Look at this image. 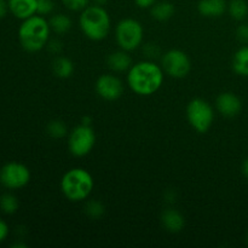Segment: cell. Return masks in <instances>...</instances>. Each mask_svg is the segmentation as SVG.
I'll return each mask as SVG.
<instances>
[{"label":"cell","instance_id":"7","mask_svg":"<svg viewBox=\"0 0 248 248\" xmlns=\"http://www.w3.org/2000/svg\"><path fill=\"white\" fill-rule=\"evenodd\" d=\"M96 144V133L90 125L77 126L73 128L68 138V148L70 154L77 157L86 156Z\"/></svg>","mask_w":248,"mask_h":248},{"label":"cell","instance_id":"17","mask_svg":"<svg viewBox=\"0 0 248 248\" xmlns=\"http://www.w3.org/2000/svg\"><path fill=\"white\" fill-rule=\"evenodd\" d=\"M52 72L60 79H67L74 73V63L64 56H58L52 62Z\"/></svg>","mask_w":248,"mask_h":248},{"label":"cell","instance_id":"8","mask_svg":"<svg viewBox=\"0 0 248 248\" xmlns=\"http://www.w3.org/2000/svg\"><path fill=\"white\" fill-rule=\"evenodd\" d=\"M31 181V171L21 162L11 161L0 169V183L7 189L16 190L26 186Z\"/></svg>","mask_w":248,"mask_h":248},{"label":"cell","instance_id":"18","mask_svg":"<svg viewBox=\"0 0 248 248\" xmlns=\"http://www.w3.org/2000/svg\"><path fill=\"white\" fill-rule=\"evenodd\" d=\"M232 69L241 77H248V45L235 52L232 58Z\"/></svg>","mask_w":248,"mask_h":248},{"label":"cell","instance_id":"30","mask_svg":"<svg viewBox=\"0 0 248 248\" xmlns=\"http://www.w3.org/2000/svg\"><path fill=\"white\" fill-rule=\"evenodd\" d=\"M157 0H135L136 5L140 9H150Z\"/></svg>","mask_w":248,"mask_h":248},{"label":"cell","instance_id":"28","mask_svg":"<svg viewBox=\"0 0 248 248\" xmlns=\"http://www.w3.org/2000/svg\"><path fill=\"white\" fill-rule=\"evenodd\" d=\"M47 48L50 50V52L53 53V55H58V53L62 51V43H61L60 40H57V39L48 40Z\"/></svg>","mask_w":248,"mask_h":248},{"label":"cell","instance_id":"22","mask_svg":"<svg viewBox=\"0 0 248 248\" xmlns=\"http://www.w3.org/2000/svg\"><path fill=\"white\" fill-rule=\"evenodd\" d=\"M85 213L91 219H99L106 213V207L98 200H90L85 205Z\"/></svg>","mask_w":248,"mask_h":248},{"label":"cell","instance_id":"34","mask_svg":"<svg viewBox=\"0 0 248 248\" xmlns=\"http://www.w3.org/2000/svg\"><path fill=\"white\" fill-rule=\"evenodd\" d=\"M12 247H26V245H24V244H15V245H12Z\"/></svg>","mask_w":248,"mask_h":248},{"label":"cell","instance_id":"20","mask_svg":"<svg viewBox=\"0 0 248 248\" xmlns=\"http://www.w3.org/2000/svg\"><path fill=\"white\" fill-rule=\"evenodd\" d=\"M228 12L235 21H244L248 16V4L246 0H232L228 4Z\"/></svg>","mask_w":248,"mask_h":248},{"label":"cell","instance_id":"4","mask_svg":"<svg viewBox=\"0 0 248 248\" xmlns=\"http://www.w3.org/2000/svg\"><path fill=\"white\" fill-rule=\"evenodd\" d=\"M94 186L93 178L87 170L74 167L63 174L61 179V190L68 200L73 202L86 200Z\"/></svg>","mask_w":248,"mask_h":248},{"label":"cell","instance_id":"24","mask_svg":"<svg viewBox=\"0 0 248 248\" xmlns=\"http://www.w3.org/2000/svg\"><path fill=\"white\" fill-rule=\"evenodd\" d=\"M55 9L53 0H36V14L41 16L50 15Z\"/></svg>","mask_w":248,"mask_h":248},{"label":"cell","instance_id":"3","mask_svg":"<svg viewBox=\"0 0 248 248\" xmlns=\"http://www.w3.org/2000/svg\"><path fill=\"white\" fill-rule=\"evenodd\" d=\"M80 28L90 40L101 41L110 31V16L102 5H89L80 15Z\"/></svg>","mask_w":248,"mask_h":248},{"label":"cell","instance_id":"23","mask_svg":"<svg viewBox=\"0 0 248 248\" xmlns=\"http://www.w3.org/2000/svg\"><path fill=\"white\" fill-rule=\"evenodd\" d=\"M46 131H47V135L50 137L56 138H63L68 132L67 125L64 124V121L62 120H52L48 123L47 127H46Z\"/></svg>","mask_w":248,"mask_h":248},{"label":"cell","instance_id":"10","mask_svg":"<svg viewBox=\"0 0 248 248\" xmlns=\"http://www.w3.org/2000/svg\"><path fill=\"white\" fill-rule=\"evenodd\" d=\"M96 92L104 101H116L124 93V84L114 74H103L97 79Z\"/></svg>","mask_w":248,"mask_h":248},{"label":"cell","instance_id":"26","mask_svg":"<svg viewBox=\"0 0 248 248\" xmlns=\"http://www.w3.org/2000/svg\"><path fill=\"white\" fill-rule=\"evenodd\" d=\"M236 38L239 39L241 43L248 45V24H241V26L237 27L236 29Z\"/></svg>","mask_w":248,"mask_h":248},{"label":"cell","instance_id":"15","mask_svg":"<svg viewBox=\"0 0 248 248\" xmlns=\"http://www.w3.org/2000/svg\"><path fill=\"white\" fill-rule=\"evenodd\" d=\"M107 64H108V67L113 72L121 73L125 72V70H128L132 67V60H131L127 51H115V52H111L108 56V58H107Z\"/></svg>","mask_w":248,"mask_h":248},{"label":"cell","instance_id":"29","mask_svg":"<svg viewBox=\"0 0 248 248\" xmlns=\"http://www.w3.org/2000/svg\"><path fill=\"white\" fill-rule=\"evenodd\" d=\"M9 232H10V229H9V225H7V223L5 222V220L0 219V242L5 241V240L7 239V236H9Z\"/></svg>","mask_w":248,"mask_h":248},{"label":"cell","instance_id":"11","mask_svg":"<svg viewBox=\"0 0 248 248\" xmlns=\"http://www.w3.org/2000/svg\"><path fill=\"white\" fill-rule=\"evenodd\" d=\"M217 110L225 118H234L239 115L242 109V102L232 92H223L216 99Z\"/></svg>","mask_w":248,"mask_h":248},{"label":"cell","instance_id":"12","mask_svg":"<svg viewBox=\"0 0 248 248\" xmlns=\"http://www.w3.org/2000/svg\"><path fill=\"white\" fill-rule=\"evenodd\" d=\"M9 10L16 18L27 19L36 15V0H7Z\"/></svg>","mask_w":248,"mask_h":248},{"label":"cell","instance_id":"16","mask_svg":"<svg viewBox=\"0 0 248 248\" xmlns=\"http://www.w3.org/2000/svg\"><path fill=\"white\" fill-rule=\"evenodd\" d=\"M174 5L170 1H156L150 7V15L154 19L159 22L169 21L174 15Z\"/></svg>","mask_w":248,"mask_h":248},{"label":"cell","instance_id":"9","mask_svg":"<svg viewBox=\"0 0 248 248\" xmlns=\"http://www.w3.org/2000/svg\"><path fill=\"white\" fill-rule=\"evenodd\" d=\"M161 67L170 77L182 79V78H186L190 72L191 62L184 51L173 48L162 55Z\"/></svg>","mask_w":248,"mask_h":248},{"label":"cell","instance_id":"19","mask_svg":"<svg viewBox=\"0 0 248 248\" xmlns=\"http://www.w3.org/2000/svg\"><path fill=\"white\" fill-rule=\"evenodd\" d=\"M51 27V31L53 33L58 34V35H62L65 34L67 31H70L72 28V19L64 14H56L48 21Z\"/></svg>","mask_w":248,"mask_h":248},{"label":"cell","instance_id":"33","mask_svg":"<svg viewBox=\"0 0 248 248\" xmlns=\"http://www.w3.org/2000/svg\"><path fill=\"white\" fill-rule=\"evenodd\" d=\"M93 1H94V4L102 5V6H103V5H106L109 0H93Z\"/></svg>","mask_w":248,"mask_h":248},{"label":"cell","instance_id":"6","mask_svg":"<svg viewBox=\"0 0 248 248\" xmlns=\"http://www.w3.org/2000/svg\"><path fill=\"white\" fill-rule=\"evenodd\" d=\"M143 26L135 18H124L115 29V39L121 50L133 51L140 47L143 41Z\"/></svg>","mask_w":248,"mask_h":248},{"label":"cell","instance_id":"1","mask_svg":"<svg viewBox=\"0 0 248 248\" xmlns=\"http://www.w3.org/2000/svg\"><path fill=\"white\" fill-rule=\"evenodd\" d=\"M164 82V69L153 61H142L128 69L127 84L140 96H152Z\"/></svg>","mask_w":248,"mask_h":248},{"label":"cell","instance_id":"13","mask_svg":"<svg viewBox=\"0 0 248 248\" xmlns=\"http://www.w3.org/2000/svg\"><path fill=\"white\" fill-rule=\"evenodd\" d=\"M228 10L225 0H200L198 4L199 14L208 18H217Z\"/></svg>","mask_w":248,"mask_h":248},{"label":"cell","instance_id":"25","mask_svg":"<svg viewBox=\"0 0 248 248\" xmlns=\"http://www.w3.org/2000/svg\"><path fill=\"white\" fill-rule=\"evenodd\" d=\"M62 4L70 11H82L89 6L90 0H61Z\"/></svg>","mask_w":248,"mask_h":248},{"label":"cell","instance_id":"21","mask_svg":"<svg viewBox=\"0 0 248 248\" xmlns=\"http://www.w3.org/2000/svg\"><path fill=\"white\" fill-rule=\"evenodd\" d=\"M19 207L18 199L11 193L2 194L0 196V210L5 213V215H14L17 212Z\"/></svg>","mask_w":248,"mask_h":248},{"label":"cell","instance_id":"31","mask_svg":"<svg viewBox=\"0 0 248 248\" xmlns=\"http://www.w3.org/2000/svg\"><path fill=\"white\" fill-rule=\"evenodd\" d=\"M9 2L7 0H0V19L4 18L9 12Z\"/></svg>","mask_w":248,"mask_h":248},{"label":"cell","instance_id":"5","mask_svg":"<svg viewBox=\"0 0 248 248\" xmlns=\"http://www.w3.org/2000/svg\"><path fill=\"white\" fill-rule=\"evenodd\" d=\"M186 119L196 132L205 133L212 126L215 120V110L205 99L194 98L186 107Z\"/></svg>","mask_w":248,"mask_h":248},{"label":"cell","instance_id":"27","mask_svg":"<svg viewBox=\"0 0 248 248\" xmlns=\"http://www.w3.org/2000/svg\"><path fill=\"white\" fill-rule=\"evenodd\" d=\"M143 52L149 58H155L160 55V48L155 44H145L144 47H143Z\"/></svg>","mask_w":248,"mask_h":248},{"label":"cell","instance_id":"2","mask_svg":"<svg viewBox=\"0 0 248 248\" xmlns=\"http://www.w3.org/2000/svg\"><path fill=\"white\" fill-rule=\"evenodd\" d=\"M51 27L41 15H34L23 19L18 28V39L22 47L28 52H38L47 45Z\"/></svg>","mask_w":248,"mask_h":248},{"label":"cell","instance_id":"32","mask_svg":"<svg viewBox=\"0 0 248 248\" xmlns=\"http://www.w3.org/2000/svg\"><path fill=\"white\" fill-rule=\"evenodd\" d=\"M242 173H244V176L248 179V157L245 160L244 164H242Z\"/></svg>","mask_w":248,"mask_h":248},{"label":"cell","instance_id":"14","mask_svg":"<svg viewBox=\"0 0 248 248\" xmlns=\"http://www.w3.org/2000/svg\"><path fill=\"white\" fill-rule=\"evenodd\" d=\"M161 223L162 227L170 232H182L184 228L186 220H184L183 215L179 211L173 210V208H167L162 212L161 215Z\"/></svg>","mask_w":248,"mask_h":248},{"label":"cell","instance_id":"35","mask_svg":"<svg viewBox=\"0 0 248 248\" xmlns=\"http://www.w3.org/2000/svg\"><path fill=\"white\" fill-rule=\"evenodd\" d=\"M246 240H247V245H248V232H247V237H246Z\"/></svg>","mask_w":248,"mask_h":248}]
</instances>
